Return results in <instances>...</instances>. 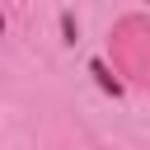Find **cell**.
<instances>
[{
	"label": "cell",
	"mask_w": 150,
	"mask_h": 150,
	"mask_svg": "<svg viewBox=\"0 0 150 150\" xmlns=\"http://www.w3.org/2000/svg\"><path fill=\"white\" fill-rule=\"evenodd\" d=\"M89 75H94V80H98V89H108L112 98L122 94V80H117V75H112V70H108L103 61H89Z\"/></svg>",
	"instance_id": "obj_1"
},
{
	"label": "cell",
	"mask_w": 150,
	"mask_h": 150,
	"mask_svg": "<svg viewBox=\"0 0 150 150\" xmlns=\"http://www.w3.org/2000/svg\"><path fill=\"white\" fill-rule=\"evenodd\" d=\"M61 33H66V42H75V19L70 14H61Z\"/></svg>",
	"instance_id": "obj_2"
},
{
	"label": "cell",
	"mask_w": 150,
	"mask_h": 150,
	"mask_svg": "<svg viewBox=\"0 0 150 150\" xmlns=\"http://www.w3.org/2000/svg\"><path fill=\"white\" fill-rule=\"evenodd\" d=\"M0 38H5V9H0Z\"/></svg>",
	"instance_id": "obj_3"
}]
</instances>
